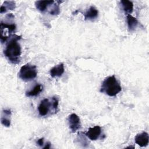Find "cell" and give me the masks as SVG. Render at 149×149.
<instances>
[{
  "instance_id": "cell-1",
  "label": "cell",
  "mask_w": 149,
  "mask_h": 149,
  "mask_svg": "<svg viewBox=\"0 0 149 149\" xmlns=\"http://www.w3.org/2000/svg\"><path fill=\"white\" fill-rule=\"evenodd\" d=\"M22 38L21 36L11 35L7 41L3 51L4 55L13 64H18L20 61L21 47L18 41Z\"/></svg>"
},
{
  "instance_id": "cell-2",
  "label": "cell",
  "mask_w": 149,
  "mask_h": 149,
  "mask_svg": "<svg viewBox=\"0 0 149 149\" xmlns=\"http://www.w3.org/2000/svg\"><path fill=\"white\" fill-rule=\"evenodd\" d=\"M122 90V87L114 75L109 76L102 83L100 91L110 97L116 95Z\"/></svg>"
},
{
  "instance_id": "cell-3",
  "label": "cell",
  "mask_w": 149,
  "mask_h": 149,
  "mask_svg": "<svg viewBox=\"0 0 149 149\" xmlns=\"http://www.w3.org/2000/svg\"><path fill=\"white\" fill-rule=\"evenodd\" d=\"M37 69L35 65L27 63L21 67L19 72V77L23 81H28L37 77Z\"/></svg>"
},
{
  "instance_id": "cell-4",
  "label": "cell",
  "mask_w": 149,
  "mask_h": 149,
  "mask_svg": "<svg viewBox=\"0 0 149 149\" xmlns=\"http://www.w3.org/2000/svg\"><path fill=\"white\" fill-rule=\"evenodd\" d=\"M69 128L73 133H74L79 130L81 126L80 118L76 113L70 114L68 118Z\"/></svg>"
},
{
  "instance_id": "cell-5",
  "label": "cell",
  "mask_w": 149,
  "mask_h": 149,
  "mask_svg": "<svg viewBox=\"0 0 149 149\" xmlns=\"http://www.w3.org/2000/svg\"><path fill=\"white\" fill-rule=\"evenodd\" d=\"M52 107V101H49L48 98H44L41 101L38 107V111L39 115L41 116H45L48 113L50 110V108Z\"/></svg>"
},
{
  "instance_id": "cell-6",
  "label": "cell",
  "mask_w": 149,
  "mask_h": 149,
  "mask_svg": "<svg viewBox=\"0 0 149 149\" xmlns=\"http://www.w3.org/2000/svg\"><path fill=\"white\" fill-rule=\"evenodd\" d=\"M101 133V127L100 126H95L93 127H90L84 134L91 140H96L99 138Z\"/></svg>"
},
{
  "instance_id": "cell-7",
  "label": "cell",
  "mask_w": 149,
  "mask_h": 149,
  "mask_svg": "<svg viewBox=\"0 0 149 149\" xmlns=\"http://www.w3.org/2000/svg\"><path fill=\"white\" fill-rule=\"evenodd\" d=\"M135 143L140 147H146L148 144L149 137L148 134L143 132L141 133L137 134L134 138Z\"/></svg>"
},
{
  "instance_id": "cell-8",
  "label": "cell",
  "mask_w": 149,
  "mask_h": 149,
  "mask_svg": "<svg viewBox=\"0 0 149 149\" xmlns=\"http://www.w3.org/2000/svg\"><path fill=\"white\" fill-rule=\"evenodd\" d=\"M65 72L64 65L62 63H61L56 66L53 67L49 71V74L51 77H61Z\"/></svg>"
},
{
  "instance_id": "cell-9",
  "label": "cell",
  "mask_w": 149,
  "mask_h": 149,
  "mask_svg": "<svg viewBox=\"0 0 149 149\" xmlns=\"http://www.w3.org/2000/svg\"><path fill=\"white\" fill-rule=\"evenodd\" d=\"M98 15V10L93 6H90L84 13V19L86 20H93L97 17Z\"/></svg>"
},
{
  "instance_id": "cell-10",
  "label": "cell",
  "mask_w": 149,
  "mask_h": 149,
  "mask_svg": "<svg viewBox=\"0 0 149 149\" xmlns=\"http://www.w3.org/2000/svg\"><path fill=\"white\" fill-rule=\"evenodd\" d=\"M10 109H4L2 111L1 118V123L5 127H9L10 125Z\"/></svg>"
},
{
  "instance_id": "cell-11",
  "label": "cell",
  "mask_w": 149,
  "mask_h": 149,
  "mask_svg": "<svg viewBox=\"0 0 149 149\" xmlns=\"http://www.w3.org/2000/svg\"><path fill=\"white\" fill-rule=\"evenodd\" d=\"M54 3V1H37L35 2L36 8L40 12H44L48 7Z\"/></svg>"
},
{
  "instance_id": "cell-12",
  "label": "cell",
  "mask_w": 149,
  "mask_h": 149,
  "mask_svg": "<svg viewBox=\"0 0 149 149\" xmlns=\"http://www.w3.org/2000/svg\"><path fill=\"white\" fill-rule=\"evenodd\" d=\"M123 10L127 14L130 15L133 10V3L132 1L127 0H122L120 1Z\"/></svg>"
},
{
  "instance_id": "cell-13",
  "label": "cell",
  "mask_w": 149,
  "mask_h": 149,
  "mask_svg": "<svg viewBox=\"0 0 149 149\" xmlns=\"http://www.w3.org/2000/svg\"><path fill=\"white\" fill-rule=\"evenodd\" d=\"M126 20L127 27L130 31H133L137 27L139 22L136 18L132 16L131 15H127Z\"/></svg>"
},
{
  "instance_id": "cell-14",
  "label": "cell",
  "mask_w": 149,
  "mask_h": 149,
  "mask_svg": "<svg viewBox=\"0 0 149 149\" xmlns=\"http://www.w3.org/2000/svg\"><path fill=\"white\" fill-rule=\"evenodd\" d=\"M42 90V86L41 84H36L33 89L26 92L27 97H36L40 94Z\"/></svg>"
},
{
  "instance_id": "cell-15",
  "label": "cell",
  "mask_w": 149,
  "mask_h": 149,
  "mask_svg": "<svg viewBox=\"0 0 149 149\" xmlns=\"http://www.w3.org/2000/svg\"><path fill=\"white\" fill-rule=\"evenodd\" d=\"M16 7V3L15 1H5L3 5L1 6L0 13H3L6 12L8 10H13Z\"/></svg>"
},
{
  "instance_id": "cell-16",
  "label": "cell",
  "mask_w": 149,
  "mask_h": 149,
  "mask_svg": "<svg viewBox=\"0 0 149 149\" xmlns=\"http://www.w3.org/2000/svg\"><path fill=\"white\" fill-rule=\"evenodd\" d=\"M16 25L14 23H8L6 22H3L2 21H1V29H7L9 35H11L10 34L12 32L15 31V30H16Z\"/></svg>"
},
{
  "instance_id": "cell-17",
  "label": "cell",
  "mask_w": 149,
  "mask_h": 149,
  "mask_svg": "<svg viewBox=\"0 0 149 149\" xmlns=\"http://www.w3.org/2000/svg\"><path fill=\"white\" fill-rule=\"evenodd\" d=\"M60 13L59 3H56L54 5L53 8L49 11V13L52 15H57Z\"/></svg>"
},
{
  "instance_id": "cell-18",
  "label": "cell",
  "mask_w": 149,
  "mask_h": 149,
  "mask_svg": "<svg viewBox=\"0 0 149 149\" xmlns=\"http://www.w3.org/2000/svg\"><path fill=\"white\" fill-rule=\"evenodd\" d=\"M51 101H52V109L54 110L55 112H56L57 111L58 107V104H59L58 99L56 97H53L51 98Z\"/></svg>"
},
{
  "instance_id": "cell-19",
  "label": "cell",
  "mask_w": 149,
  "mask_h": 149,
  "mask_svg": "<svg viewBox=\"0 0 149 149\" xmlns=\"http://www.w3.org/2000/svg\"><path fill=\"white\" fill-rule=\"evenodd\" d=\"M37 144L40 146H42L44 144V138H40L37 141Z\"/></svg>"
},
{
  "instance_id": "cell-20",
  "label": "cell",
  "mask_w": 149,
  "mask_h": 149,
  "mask_svg": "<svg viewBox=\"0 0 149 149\" xmlns=\"http://www.w3.org/2000/svg\"><path fill=\"white\" fill-rule=\"evenodd\" d=\"M50 147H51V143H50L49 142H48V143H46L45 147H44L43 148H44V149H45V148L48 149V148H49Z\"/></svg>"
}]
</instances>
